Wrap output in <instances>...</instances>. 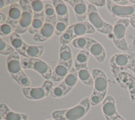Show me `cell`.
Segmentation results:
<instances>
[{
	"label": "cell",
	"mask_w": 135,
	"mask_h": 120,
	"mask_svg": "<svg viewBox=\"0 0 135 120\" xmlns=\"http://www.w3.org/2000/svg\"><path fill=\"white\" fill-rule=\"evenodd\" d=\"M45 22H49L55 25L57 22V16L54 7L49 3L45 5Z\"/></svg>",
	"instance_id": "cell-28"
},
{
	"label": "cell",
	"mask_w": 135,
	"mask_h": 120,
	"mask_svg": "<svg viewBox=\"0 0 135 120\" xmlns=\"http://www.w3.org/2000/svg\"><path fill=\"white\" fill-rule=\"evenodd\" d=\"M51 2L55 8L57 22H64L66 24H69V10L64 1L53 0Z\"/></svg>",
	"instance_id": "cell-16"
},
{
	"label": "cell",
	"mask_w": 135,
	"mask_h": 120,
	"mask_svg": "<svg viewBox=\"0 0 135 120\" xmlns=\"http://www.w3.org/2000/svg\"><path fill=\"white\" fill-rule=\"evenodd\" d=\"M45 22V16L41 17H33L32 24H31L30 28H28V32L31 34L35 35L40 31Z\"/></svg>",
	"instance_id": "cell-29"
},
{
	"label": "cell",
	"mask_w": 135,
	"mask_h": 120,
	"mask_svg": "<svg viewBox=\"0 0 135 120\" xmlns=\"http://www.w3.org/2000/svg\"><path fill=\"white\" fill-rule=\"evenodd\" d=\"M54 88V82L51 80H46L38 87H27L22 88V93L26 99L31 101L44 99L50 95Z\"/></svg>",
	"instance_id": "cell-6"
},
{
	"label": "cell",
	"mask_w": 135,
	"mask_h": 120,
	"mask_svg": "<svg viewBox=\"0 0 135 120\" xmlns=\"http://www.w3.org/2000/svg\"><path fill=\"white\" fill-rule=\"evenodd\" d=\"M89 22L93 26L95 31L101 34H105L111 39L113 31V26L108 22L105 21L99 13L97 8L93 5H88V17Z\"/></svg>",
	"instance_id": "cell-5"
},
{
	"label": "cell",
	"mask_w": 135,
	"mask_h": 120,
	"mask_svg": "<svg viewBox=\"0 0 135 120\" xmlns=\"http://www.w3.org/2000/svg\"><path fill=\"white\" fill-rule=\"evenodd\" d=\"M107 9L113 16L120 19H131L135 17V5L131 6H119L113 2L108 0L106 3Z\"/></svg>",
	"instance_id": "cell-9"
},
{
	"label": "cell",
	"mask_w": 135,
	"mask_h": 120,
	"mask_svg": "<svg viewBox=\"0 0 135 120\" xmlns=\"http://www.w3.org/2000/svg\"><path fill=\"white\" fill-rule=\"evenodd\" d=\"M88 2L93 5L96 8H103V6H106L107 3V1L105 0H89Z\"/></svg>",
	"instance_id": "cell-36"
},
{
	"label": "cell",
	"mask_w": 135,
	"mask_h": 120,
	"mask_svg": "<svg viewBox=\"0 0 135 120\" xmlns=\"http://www.w3.org/2000/svg\"><path fill=\"white\" fill-rule=\"evenodd\" d=\"M130 24H131V26H132V28H134L135 29V17H133L130 19Z\"/></svg>",
	"instance_id": "cell-42"
},
{
	"label": "cell",
	"mask_w": 135,
	"mask_h": 120,
	"mask_svg": "<svg viewBox=\"0 0 135 120\" xmlns=\"http://www.w3.org/2000/svg\"><path fill=\"white\" fill-rule=\"evenodd\" d=\"M128 69H131L132 72L135 74V59L134 58L133 60H132V63H131V66H130Z\"/></svg>",
	"instance_id": "cell-41"
},
{
	"label": "cell",
	"mask_w": 135,
	"mask_h": 120,
	"mask_svg": "<svg viewBox=\"0 0 135 120\" xmlns=\"http://www.w3.org/2000/svg\"><path fill=\"white\" fill-rule=\"evenodd\" d=\"M92 75L94 80V89L89 100L91 106H97L105 99L108 89V78L103 71L97 68L93 69Z\"/></svg>",
	"instance_id": "cell-2"
},
{
	"label": "cell",
	"mask_w": 135,
	"mask_h": 120,
	"mask_svg": "<svg viewBox=\"0 0 135 120\" xmlns=\"http://www.w3.org/2000/svg\"><path fill=\"white\" fill-rule=\"evenodd\" d=\"M66 3L70 5L75 14L78 22H83L87 19L88 6L83 0H68L64 1Z\"/></svg>",
	"instance_id": "cell-13"
},
{
	"label": "cell",
	"mask_w": 135,
	"mask_h": 120,
	"mask_svg": "<svg viewBox=\"0 0 135 120\" xmlns=\"http://www.w3.org/2000/svg\"><path fill=\"white\" fill-rule=\"evenodd\" d=\"M130 2H131V3H132L133 5H135V0H131Z\"/></svg>",
	"instance_id": "cell-44"
},
{
	"label": "cell",
	"mask_w": 135,
	"mask_h": 120,
	"mask_svg": "<svg viewBox=\"0 0 135 120\" xmlns=\"http://www.w3.org/2000/svg\"><path fill=\"white\" fill-rule=\"evenodd\" d=\"M47 120H54V119H47Z\"/></svg>",
	"instance_id": "cell-45"
},
{
	"label": "cell",
	"mask_w": 135,
	"mask_h": 120,
	"mask_svg": "<svg viewBox=\"0 0 135 120\" xmlns=\"http://www.w3.org/2000/svg\"><path fill=\"white\" fill-rule=\"evenodd\" d=\"M55 25L51 23L45 22L41 29L33 36V40L38 43H43L48 41L55 34Z\"/></svg>",
	"instance_id": "cell-17"
},
{
	"label": "cell",
	"mask_w": 135,
	"mask_h": 120,
	"mask_svg": "<svg viewBox=\"0 0 135 120\" xmlns=\"http://www.w3.org/2000/svg\"><path fill=\"white\" fill-rule=\"evenodd\" d=\"M1 120H3V119H1Z\"/></svg>",
	"instance_id": "cell-46"
},
{
	"label": "cell",
	"mask_w": 135,
	"mask_h": 120,
	"mask_svg": "<svg viewBox=\"0 0 135 120\" xmlns=\"http://www.w3.org/2000/svg\"><path fill=\"white\" fill-rule=\"evenodd\" d=\"M118 84L129 92L131 101L135 103V77L131 73L122 71L114 75Z\"/></svg>",
	"instance_id": "cell-11"
},
{
	"label": "cell",
	"mask_w": 135,
	"mask_h": 120,
	"mask_svg": "<svg viewBox=\"0 0 135 120\" xmlns=\"http://www.w3.org/2000/svg\"><path fill=\"white\" fill-rule=\"evenodd\" d=\"M128 53V55H130L131 56H132L133 58L135 59V47L133 45H130L128 47V49L126 51Z\"/></svg>",
	"instance_id": "cell-39"
},
{
	"label": "cell",
	"mask_w": 135,
	"mask_h": 120,
	"mask_svg": "<svg viewBox=\"0 0 135 120\" xmlns=\"http://www.w3.org/2000/svg\"><path fill=\"white\" fill-rule=\"evenodd\" d=\"M113 2H114L116 4L119 5V6H128L131 2L130 1H128V0H113Z\"/></svg>",
	"instance_id": "cell-38"
},
{
	"label": "cell",
	"mask_w": 135,
	"mask_h": 120,
	"mask_svg": "<svg viewBox=\"0 0 135 120\" xmlns=\"http://www.w3.org/2000/svg\"><path fill=\"white\" fill-rule=\"evenodd\" d=\"M7 20H8V16L3 14L2 12H0V24H3L4 23H6Z\"/></svg>",
	"instance_id": "cell-40"
},
{
	"label": "cell",
	"mask_w": 135,
	"mask_h": 120,
	"mask_svg": "<svg viewBox=\"0 0 135 120\" xmlns=\"http://www.w3.org/2000/svg\"><path fill=\"white\" fill-rule=\"evenodd\" d=\"M94 39L90 37H81L74 39L72 42V45L74 48L80 49V50H86L88 51L89 46L91 45Z\"/></svg>",
	"instance_id": "cell-27"
},
{
	"label": "cell",
	"mask_w": 135,
	"mask_h": 120,
	"mask_svg": "<svg viewBox=\"0 0 135 120\" xmlns=\"http://www.w3.org/2000/svg\"><path fill=\"white\" fill-rule=\"evenodd\" d=\"M19 4L22 8V13L18 25L16 28L14 32L21 34L28 31L33 20V11L30 1L20 0L19 1Z\"/></svg>",
	"instance_id": "cell-8"
},
{
	"label": "cell",
	"mask_w": 135,
	"mask_h": 120,
	"mask_svg": "<svg viewBox=\"0 0 135 120\" xmlns=\"http://www.w3.org/2000/svg\"><path fill=\"white\" fill-rule=\"evenodd\" d=\"M30 2L33 11V17L45 16V5L42 1L34 0Z\"/></svg>",
	"instance_id": "cell-30"
},
{
	"label": "cell",
	"mask_w": 135,
	"mask_h": 120,
	"mask_svg": "<svg viewBox=\"0 0 135 120\" xmlns=\"http://www.w3.org/2000/svg\"><path fill=\"white\" fill-rule=\"evenodd\" d=\"M130 25V19H119L113 26L111 40L118 49L121 51H127L128 49L129 46L126 40V34Z\"/></svg>",
	"instance_id": "cell-4"
},
{
	"label": "cell",
	"mask_w": 135,
	"mask_h": 120,
	"mask_svg": "<svg viewBox=\"0 0 135 120\" xmlns=\"http://www.w3.org/2000/svg\"><path fill=\"white\" fill-rule=\"evenodd\" d=\"M73 63L72 51L68 45H61L59 52V64L64 65L70 69H72Z\"/></svg>",
	"instance_id": "cell-21"
},
{
	"label": "cell",
	"mask_w": 135,
	"mask_h": 120,
	"mask_svg": "<svg viewBox=\"0 0 135 120\" xmlns=\"http://www.w3.org/2000/svg\"><path fill=\"white\" fill-rule=\"evenodd\" d=\"M44 49L43 45H30L26 44L20 55L25 58H39L43 54Z\"/></svg>",
	"instance_id": "cell-22"
},
{
	"label": "cell",
	"mask_w": 135,
	"mask_h": 120,
	"mask_svg": "<svg viewBox=\"0 0 135 120\" xmlns=\"http://www.w3.org/2000/svg\"><path fill=\"white\" fill-rule=\"evenodd\" d=\"M15 51V49L12 45L8 44L2 38H0V54L2 56L8 57Z\"/></svg>",
	"instance_id": "cell-32"
},
{
	"label": "cell",
	"mask_w": 135,
	"mask_h": 120,
	"mask_svg": "<svg viewBox=\"0 0 135 120\" xmlns=\"http://www.w3.org/2000/svg\"><path fill=\"white\" fill-rule=\"evenodd\" d=\"M0 115L3 120H28L27 114L12 111L6 103L0 104Z\"/></svg>",
	"instance_id": "cell-15"
},
{
	"label": "cell",
	"mask_w": 135,
	"mask_h": 120,
	"mask_svg": "<svg viewBox=\"0 0 135 120\" xmlns=\"http://www.w3.org/2000/svg\"><path fill=\"white\" fill-rule=\"evenodd\" d=\"M12 79L18 84L22 86L23 88H27L31 86V80L25 72L21 73Z\"/></svg>",
	"instance_id": "cell-31"
},
{
	"label": "cell",
	"mask_w": 135,
	"mask_h": 120,
	"mask_svg": "<svg viewBox=\"0 0 135 120\" xmlns=\"http://www.w3.org/2000/svg\"><path fill=\"white\" fill-rule=\"evenodd\" d=\"M15 1H4V0H1L0 1V9H3L4 7L8 6L9 5H12V3H15Z\"/></svg>",
	"instance_id": "cell-37"
},
{
	"label": "cell",
	"mask_w": 135,
	"mask_h": 120,
	"mask_svg": "<svg viewBox=\"0 0 135 120\" xmlns=\"http://www.w3.org/2000/svg\"><path fill=\"white\" fill-rule=\"evenodd\" d=\"M68 28V24L64 22H57L55 26V35L61 36Z\"/></svg>",
	"instance_id": "cell-33"
},
{
	"label": "cell",
	"mask_w": 135,
	"mask_h": 120,
	"mask_svg": "<svg viewBox=\"0 0 135 120\" xmlns=\"http://www.w3.org/2000/svg\"><path fill=\"white\" fill-rule=\"evenodd\" d=\"M21 63L23 69L35 71L45 80H51L53 71L46 62L39 58H24Z\"/></svg>",
	"instance_id": "cell-7"
},
{
	"label": "cell",
	"mask_w": 135,
	"mask_h": 120,
	"mask_svg": "<svg viewBox=\"0 0 135 120\" xmlns=\"http://www.w3.org/2000/svg\"><path fill=\"white\" fill-rule=\"evenodd\" d=\"M50 96L53 98H61V97H65L66 94L63 88L59 84L53 88V89L51 91Z\"/></svg>",
	"instance_id": "cell-34"
},
{
	"label": "cell",
	"mask_w": 135,
	"mask_h": 120,
	"mask_svg": "<svg viewBox=\"0 0 135 120\" xmlns=\"http://www.w3.org/2000/svg\"><path fill=\"white\" fill-rule=\"evenodd\" d=\"M90 53L86 50H80L77 53L74 59V68L78 71L80 69L88 68V62L90 57Z\"/></svg>",
	"instance_id": "cell-23"
},
{
	"label": "cell",
	"mask_w": 135,
	"mask_h": 120,
	"mask_svg": "<svg viewBox=\"0 0 135 120\" xmlns=\"http://www.w3.org/2000/svg\"><path fill=\"white\" fill-rule=\"evenodd\" d=\"M88 51L90 53L94 58L97 60L99 63H101L105 62L106 58V51L104 47L101 45L99 42L93 39L91 45L89 46Z\"/></svg>",
	"instance_id": "cell-19"
},
{
	"label": "cell",
	"mask_w": 135,
	"mask_h": 120,
	"mask_svg": "<svg viewBox=\"0 0 135 120\" xmlns=\"http://www.w3.org/2000/svg\"><path fill=\"white\" fill-rule=\"evenodd\" d=\"M22 13V8L19 3L15 2V3H12L9 6V11H8V20H7L6 23L10 24L14 29H16L17 26L18 25L20 18H21Z\"/></svg>",
	"instance_id": "cell-18"
},
{
	"label": "cell",
	"mask_w": 135,
	"mask_h": 120,
	"mask_svg": "<svg viewBox=\"0 0 135 120\" xmlns=\"http://www.w3.org/2000/svg\"><path fill=\"white\" fill-rule=\"evenodd\" d=\"M78 77L77 71L76 70L74 67H72L71 70L70 71L69 74H68L64 80L61 82V83L60 84L61 88L64 91L66 95H67L72 91V88L76 86L78 82Z\"/></svg>",
	"instance_id": "cell-20"
},
{
	"label": "cell",
	"mask_w": 135,
	"mask_h": 120,
	"mask_svg": "<svg viewBox=\"0 0 135 120\" xmlns=\"http://www.w3.org/2000/svg\"><path fill=\"white\" fill-rule=\"evenodd\" d=\"M9 41H10L11 45L13 47L15 51L20 55L26 44L24 41L20 34L17 33V32H14L9 36Z\"/></svg>",
	"instance_id": "cell-25"
},
{
	"label": "cell",
	"mask_w": 135,
	"mask_h": 120,
	"mask_svg": "<svg viewBox=\"0 0 135 120\" xmlns=\"http://www.w3.org/2000/svg\"><path fill=\"white\" fill-rule=\"evenodd\" d=\"M96 32L95 28L89 22H77L68 26L65 32L60 37L61 45H68L78 37H83L85 34H93Z\"/></svg>",
	"instance_id": "cell-3"
},
{
	"label": "cell",
	"mask_w": 135,
	"mask_h": 120,
	"mask_svg": "<svg viewBox=\"0 0 135 120\" xmlns=\"http://www.w3.org/2000/svg\"><path fill=\"white\" fill-rule=\"evenodd\" d=\"M77 74H78V80L82 82L84 84L90 86H94L93 77L92 74L89 70V68H83L79 69L77 71Z\"/></svg>",
	"instance_id": "cell-26"
},
{
	"label": "cell",
	"mask_w": 135,
	"mask_h": 120,
	"mask_svg": "<svg viewBox=\"0 0 135 120\" xmlns=\"http://www.w3.org/2000/svg\"><path fill=\"white\" fill-rule=\"evenodd\" d=\"M101 110L106 120H126L117 111L115 99L112 96L108 95L105 97L102 102Z\"/></svg>",
	"instance_id": "cell-12"
},
{
	"label": "cell",
	"mask_w": 135,
	"mask_h": 120,
	"mask_svg": "<svg viewBox=\"0 0 135 120\" xmlns=\"http://www.w3.org/2000/svg\"><path fill=\"white\" fill-rule=\"evenodd\" d=\"M133 57L128 53H116L109 59V68L114 75L128 69Z\"/></svg>",
	"instance_id": "cell-10"
},
{
	"label": "cell",
	"mask_w": 135,
	"mask_h": 120,
	"mask_svg": "<svg viewBox=\"0 0 135 120\" xmlns=\"http://www.w3.org/2000/svg\"><path fill=\"white\" fill-rule=\"evenodd\" d=\"M6 63L7 69L12 78L24 72L20 59V54L16 51L7 57Z\"/></svg>",
	"instance_id": "cell-14"
},
{
	"label": "cell",
	"mask_w": 135,
	"mask_h": 120,
	"mask_svg": "<svg viewBox=\"0 0 135 120\" xmlns=\"http://www.w3.org/2000/svg\"><path fill=\"white\" fill-rule=\"evenodd\" d=\"M71 69L68 68L67 66L64 65L57 64L54 70L53 71L51 80L53 82H58L63 81L65 78L69 74L70 71Z\"/></svg>",
	"instance_id": "cell-24"
},
{
	"label": "cell",
	"mask_w": 135,
	"mask_h": 120,
	"mask_svg": "<svg viewBox=\"0 0 135 120\" xmlns=\"http://www.w3.org/2000/svg\"><path fill=\"white\" fill-rule=\"evenodd\" d=\"M14 31L15 29L8 23H4L0 25V34L1 36H7L12 34Z\"/></svg>",
	"instance_id": "cell-35"
},
{
	"label": "cell",
	"mask_w": 135,
	"mask_h": 120,
	"mask_svg": "<svg viewBox=\"0 0 135 120\" xmlns=\"http://www.w3.org/2000/svg\"><path fill=\"white\" fill-rule=\"evenodd\" d=\"M132 45H133V46L135 47V37L132 39Z\"/></svg>",
	"instance_id": "cell-43"
},
{
	"label": "cell",
	"mask_w": 135,
	"mask_h": 120,
	"mask_svg": "<svg viewBox=\"0 0 135 120\" xmlns=\"http://www.w3.org/2000/svg\"><path fill=\"white\" fill-rule=\"evenodd\" d=\"M89 98H84L75 106L53 111L51 117L54 120H80L85 117L91 109Z\"/></svg>",
	"instance_id": "cell-1"
}]
</instances>
